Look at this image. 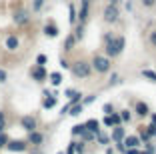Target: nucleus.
Wrapping results in <instances>:
<instances>
[{"label":"nucleus","mask_w":156,"mask_h":154,"mask_svg":"<svg viewBox=\"0 0 156 154\" xmlns=\"http://www.w3.org/2000/svg\"><path fill=\"white\" fill-rule=\"evenodd\" d=\"M104 42H106V46H104V52H106V56L108 58H114V56H118L120 52L124 50V44H126V38L124 36H112V34H106L104 36Z\"/></svg>","instance_id":"obj_1"},{"label":"nucleus","mask_w":156,"mask_h":154,"mask_svg":"<svg viewBox=\"0 0 156 154\" xmlns=\"http://www.w3.org/2000/svg\"><path fill=\"white\" fill-rule=\"evenodd\" d=\"M70 72H72V76H76V78H88L92 74V66H90V62H86V60H76V62L70 64Z\"/></svg>","instance_id":"obj_2"},{"label":"nucleus","mask_w":156,"mask_h":154,"mask_svg":"<svg viewBox=\"0 0 156 154\" xmlns=\"http://www.w3.org/2000/svg\"><path fill=\"white\" fill-rule=\"evenodd\" d=\"M90 66H92V70H96V72H100V74H106L110 70V58H108V56H102V54H96L92 58Z\"/></svg>","instance_id":"obj_3"},{"label":"nucleus","mask_w":156,"mask_h":154,"mask_svg":"<svg viewBox=\"0 0 156 154\" xmlns=\"http://www.w3.org/2000/svg\"><path fill=\"white\" fill-rule=\"evenodd\" d=\"M102 18H104V22H108V24L118 22V18H120V10H118V6H112V4L104 6V10H102Z\"/></svg>","instance_id":"obj_4"},{"label":"nucleus","mask_w":156,"mask_h":154,"mask_svg":"<svg viewBox=\"0 0 156 154\" xmlns=\"http://www.w3.org/2000/svg\"><path fill=\"white\" fill-rule=\"evenodd\" d=\"M20 128L26 130V132H32V130L38 128V120L32 116V114H24V116L20 118Z\"/></svg>","instance_id":"obj_5"},{"label":"nucleus","mask_w":156,"mask_h":154,"mask_svg":"<svg viewBox=\"0 0 156 154\" xmlns=\"http://www.w3.org/2000/svg\"><path fill=\"white\" fill-rule=\"evenodd\" d=\"M6 150H10V152H26L28 150V142L26 140H12L10 138L8 140V144H6Z\"/></svg>","instance_id":"obj_6"},{"label":"nucleus","mask_w":156,"mask_h":154,"mask_svg":"<svg viewBox=\"0 0 156 154\" xmlns=\"http://www.w3.org/2000/svg\"><path fill=\"white\" fill-rule=\"evenodd\" d=\"M30 22V12L28 10H16L14 12V24L16 26H26Z\"/></svg>","instance_id":"obj_7"},{"label":"nucleus","mask_w":156,"mask_h":154,"mask_svg":"<svg viewBox=\"0 0 156 154\" xmlns=\"http://www.w3.org/2000/svg\"><path fill=\"white\" fill-rule=\"evenodd\" d=\"M4 48L8 50V52H16V50L20 48V38L16 36V34H8L4 40Z\"/></svg>","instance_id":"obj_8"},{"label":"nucleus","mask_w":156,"mask_h":154,"mask_svg":"<svg viewBox=\"0 0 156 154\" xmlns=\"http://www.w3.org/2000/svg\"><path fill=\"white\" fill-rule=\"evenodd\" d=\"M30 76H32V80H36V82H44L46 78H48V72H46V68L44 66H34V68H30Z\"/></svg>","instance_id":"obj_9"},{"label":"nucleus","mask_w":156,"mask_h":154,"mask_svg":"<svg viewBox=\"0 0 156 154\" xmlns=\"http://www.w3.org/2000/svg\"><path fill=\"white\" fill-rule=\"evenodd\" d=\"M26 142H28V144H32V146H42V144H44V134H42L40 130H32V132H28Z\"/></svg>","instance_id":"obj_10"},{"label":"nucleus","mask_w":156,"mask_h":154,"mask_svg":"<svg viewBox=\"0 0 156 154\" xmlns=\"http://www.w3.org/2000/svg\"><path fill=\"white\" fill-rule=\"evenodd\" d=\"M88 8H90V2L82 0V6H80V12H78V22L76 24H84L88 20Z\"/></svg>","instance_id":"obj_11"},{"label":"nucleus","mask_w":156,"mask_h":154,"mask_svg":"<svg viewBox=\"0 0 156 154\" xmlns=\"http://www.w3.org/2000/svg\"><path fill=\"white\" fill-rule=\"evenodd\" d=\"M42 32H44V34H46L48 38H56V36H58V32H60V30H58V26H56L54 22H48V24H44Z\"/></svg>","instance_id":"obj_12"},{"label":"nucleus","mask_w":156,"mask_h":154,"mask_svg":"<svg viewBox=\"0 0 156 154\" xmlns=\"http://www.w3.org/2000/svg\"><path fill=\"white\" fill-rule=\"evenodd\" d=\"M122 144H124V148H136V146L140 144V138H138V136H126L122 140Z\"/></svg>","instance_id":"obj_13"},{"label":"nucleus","mask_w":156,"mask_h":154,"mask_svg":"<svg viewBox=\"0 0 156 154\" xmlns=\"http://www.w3.org/2000/svg\"><path fill=\"white\" fill-rule=\"evenodd\" d=\"M112 140H114V142H122L124 140V128H122V124L114 126V130H112Z\"/></svg>","instance_id":"obj_14"},{"label":"nucleus","mask_w":156,"mask_h":154,"mask_svg":"<svg viewBox=\"0 0 156 154\" xmlns=\"http://www.w3.org/2000/svg\"><path fill=\"white\" fill-rule=\"evenodd\" d=\"M54 106H56V96H50L48 92H46V98L42 100V108L48 110V108H54Z\"/></svg>","instance_id":"obj_15"},{"label":"nucleus","mask_w":156,"mask_h":154,"mask_svg":"<svg viewBox=\"0 0 156 154\" xmlns=\"http://www.w3.org/2000/svg\"><path fill=\"white\" fill-rule=\"evenodd\" d=\"M68 22L70 24H76L78 22V12H76V6H74V4L68 6Z\"/></svg>","instance_id":"obj_16"},{"label":"nucleus","mask_w":156,"mask_h":154,"mask_svg":"<svg viewBox=\"0 0 156 154\" xmlns=\"http://www.w3.org/2000/svg\"><path fill=\"white\" fill-rule=\"evenodd\" d=\"M98 126H100V122H98V120H92V118H90V120H86V124H84V128H86V130H90V132H94V134L100 130Z\"/></svg>","instance_id":"obj_17"},{"label":"nucleus","mask_w":156,"mask_h":154,"mask_svg":"<svg viewBox=\"0 0 156 154\" xmlns=\"http://www.w3.org/2000/svg\"><path fill=\"white\" fill-rule=\"evenodd\" d=\"M74 44H76V38H74V34H68L64 40V52H70V50L74 48Z\"/></svg>","instance_id":"obj_18"},{"label":"nucleus","mask_w":156,"mask_h":154,"mask_svg":"<svg viewBox=\"0 0 156 154\" xmlns=\"http://www.w3.org/2000/svg\"><path fill=\"white\" fill-rule=\"evenodd\" d=\"M136 114L140 118H142V116H148V106L144 104V102H136Z\"/></svg>","instance_id":"obj_19"},{"label":"nucleus","mask_w":156,"mask_h":154,"mask_svg":"<svg viewBox=\"0 0 156 154\" xmlns=\"http://www.w3.org/2000/svg\"><path fill=\"white\" fill-rule=\"evenodd\" d=\"M48 78H50V82L54 84V86H58L60 82H62V74H60V72H52V74H48Z\"/></svg>","instance_id":"obj_20"},{"label":"nucleus","mask_w":156,"mask_h":154,"mask_svg":"<svg viewBox=\"0 0 156 154\" xmlns=\"http://www.w3.org/2000/svg\"><path fill=\"white\" fill-rule=\"evenodd\" d=\"M82 36H84V24H76V30H74V38H76V42L82 40Z\"/></svg>","instance_id":"obj_21"},{"label":"nucleus","mask_w":156,"mask_h":154,"mask_svg":"<svg viewBox=\"0 0 156 154\" xmlns=\"http://www.w3.org/2000/svg\"><path fill=\"white\" fill-rule=\"evenodd\" d=\"M6 112L4 110H0V132H6Z\"/></svg>","instance_id":"obj_22"},{"label":"nucleus","mask_w":156,"mask_h":154,"mask_svg":"<svg viewBox=\"0 0 156 154\" xmlns=\"http://www.w3.org/2000/svg\"><path fill=\"white\" fill-rule=\"evenodd\" d=\"M142 76L148 78V80H152V82H156V72H154V70H148V68H146V70H142Z\"/></svg>","instance_id":"obj_23"},{"label":"nucleus","mask_w":156,"mask_h":154,"mask_svg":"<svg viewBox=\"0 0 156 154\" xmlns=\"http://www.w3.org/2000/svg\"><path fill=\"white\" fill-rule=\"evenodd\" d=\"M8 140H10V136L6 134V132H0V148H6Z\"/></svg>","instance_id":"obj_24"},{"label":"nucleus","mask_w":156,"mask_h":154,"mask_svg":"<svg viewBox=\"0 0 156 154\" xmlns=\"http://www.w3.org/2000/svg\"><path fill=\"white\" fill-rule=\"evenodd\" d=\"M42 6H44V0H32V10L34 12H40Z\"/></svg>","instance_id":"obj_25"},{"label":"nucleus","mask_w":156,"mask_h":154,"mask_svg":"<svg viewBox=\"0 0 156 154\" xmlns=\"http://www.w3.org/2000/svg\"><path fill=\"white\" fill-rule=\"evenodd\" d=\"M80 112H82V106H78V104H74V106L68 108V114H72V116H78Z\"/></svg>","instance_id":"obj_26"},{"label":"nucleus","mask_w":156,"mask_h":154,"mask_svg":"<svg viewBox=\"0 0 156 154\" xmlns=\"http://www.w3.org/2000/svg\"><path fill=\"white\" fill-rule=\"evenodd\" d=\"M96 136H98V142H100V144H108V142H110V138H108L106 134H102L100 130L96 132Z\"/></svg>","instance_id":"obj_27"},{"label":"nucleus","mask_w":156,"mask_h":154,"mask_svg":"<svg viewBox=\"0 0 156 154\" xmlns=\"http://www.w3.org/2000/svg\"><path fill=\"white\" fill-rule=\"evenodd\" d=\"M84 132V124H76V126H72V134L78 136V134H82Z\"/></svg>","instance_id":"obj_28"},{"label":"nucleus","mask_w":156,"mask_h":154,"mask_svg":"<svg viewBox=\"0 0 156 154\" xmlns=\"http://www.w3.org/2000/svg\"><path fill=\"white\" fill-rule=\"evenodd\" d=\"M46 62H48V58H46V54H38V56H36V64H38V66H44Z\"/></svg>","instance_id":"obj_29"},{"label":"nucleus","mask_w":156,"mask_h":154,"mask_svg":"<svg viewBox=\"0 0 156 154\" xmlns=\"http://www.w3.org/2000/svg\"><path fill=\"white\" fill-rule=\"evenodd\" d=\"M130 118H132V116H130V110H122V114H120V120H122V122H128Z\"/></svg>","instance_id":"obj_30"},{"label":"nucleus","mask_w":156,"mask_h":154,"mask_svg":"<svg viewBox=\"0 0 156 154\" xmlns=\"http://www.w3.org/2000/svg\"><path fill=\"white\" fill-rule=\"evenodd\" d=\"M80 136H82L84 140H92V138H94V132H90V130H86V128H84V132Z\"/></svg>","instance_id":"obj_31"},{"label":"nucleus","mask_w":156,"mask_h":154,"mask_svg":"<svg viewBox=\"0 0 156 154\" xmlns=\"http://www.w3.org/2000/svg\"><path fill=\"white\" fill-rule=\"evenodd\" d=\"M6 80H8V72H6L4 68H0V84H4Z\"/></svg>","instance_id":"obj_32"},{"label":"nucleus","mask_w":156,"mask_h":154,"mask_svg":"<svg viewBox=\"0 0 156 154\" xmlns=\"http://www.w3.org/2000/svg\"><path fill=\"white\" fill-rule=\"evenodd\" d=\"M142 2V6H146V8H154L156 6V0H140Z\"/></svg>","instance_id":"obj_33"},{"label":"nucleus","mask_w":156,"mask_h":154,"mask_svg":"<svg viewBox=\"0 0 156 154\" xmlns=\"http://www.w3.org/2000/svg\"><path fill=\"white\" fill-rule=\"evenodd\" d=\"M74 148H76L78 154H82L84 152V142H74Z\"/></svg>","instance_id":"obj_34"},{"label":"nucleus","mask_w":156,"mask_h":154,"mask_svg":"<svg viewBox=\"0 0 156 154\" xmlns=\"http://www.w3.org/2000/svg\"><path fill=\"white\" fill-rule=\"evenodd\" d=\"M64 154H76V148H74V142H70L68 144V148H66V152Z\"/></svg>","instance_id":"obj_35"},{"label":"nucleus","mask_w":156,"mask_h":154,"mask_svg":"<svg viewBox=\"0 0 156 154\" xmlns=\"http://www.w3.org/2000/svg\"><path fill=\"white\" fill-rule=\"evenodd\" d=\"M102 112L104 114H112V104H104L102 106Z\"/></svg>","instance_id":"obj_36"},{"label":"nucleus","mask_w":156,"mask_h":154,"mask_svg":"<svg viewBox=\"0 0 156 154\" xmlns=\"http://www.w3.org/2000/svg\"><path fill=\"white\" fill-rule=\"evenodd\" d=\"M104 124H106V126H114V120H112V116H104Z\"/></svg>","instance_id":"obj_37"},{"label":"nucleus","mask_w":156,"mask_h":154,"mask_svg":"<svg viewBox=\"0 0 156 154\" xmlns=\"http://www.w3.org/2000/svg\"><path fill=\"white\" fill-rule=\"evenodd\" d=\"M150 42H152V46H156V30L150 32Z\"/></svg>","instance_id":"obj_38"},{"label":"nucleus","mask_w":156,"mask_h":154,"mask_svg":"<svg viewBox=\"0 0 156 154\" xmlns=\"http://www.w3.org/2000/svg\"><path fill=\"white\" fill-rule=\"evenodd\" d=\"M94 98H96L94 94H92V96H88V98H84V104H90V102H94Z\"/></svg>","instance_id":"obj_39"},{"label":"nucleus","mask_w":156,"mask_h":154,"mask_svg":"<svg viewBox=\"0 0 156 154\" xmlns=\"http://www.w3.org/2000/svg\"><path fill=\"white\" fill-rule=\"evenodd\" d=\"M126 154H140L138 148H126Z\"/></svg>","instance_id":"obj_40"},{"label":"nucleus","mask_w":156,"mask_h":154,"mask_svg":"<svg viewBox=\"0 0 156 154\" xmlns=\"http://www.w3.org/2000/svg\"><path fill=\"white\" fill-rule=\"evenodd\" d=\"M118 2H120V0H110L108 4H112V6H118Z\"/></svg>","instance_id":"obj_41"},{"label":"nucleus","mask_w":156,"mask_h":154,"mask_svg":"<svg viewBox=\"0 0 156 154\" xmlns=\"http://www.w3.org/2000/svg\"><path fill=\"white\" fill-rule=\"evenodd\" d=\"M58 154H64V152H58Z\"/></svg>","instance_id":"obj_42"},{"label":"nucleus","mask_w":156,"mask_h":154,"mask_svg":"<svg viewBox=\"0 0 156 154\" xmlns=\"http://www.w3.org/2000/svg\"><path fill=\"white\" fill-rule=\"evenodd\" d=\"M88 2H92V0H88Z\"/></svg>","instance_id":"obj_43"}]
</instances>
